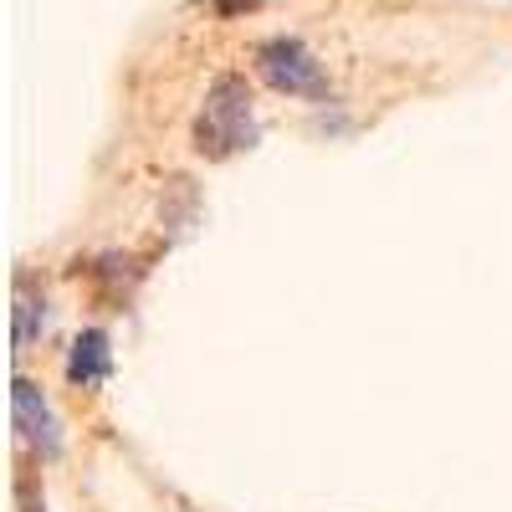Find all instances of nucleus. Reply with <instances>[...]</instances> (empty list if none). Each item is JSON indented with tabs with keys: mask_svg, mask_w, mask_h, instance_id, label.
<instances>
[{
	"mask_svg": "<svg viewBox=\"0 0 512 512\" xmlns=\"http://www.w3.org/2000/svg\"><path fill=\"white\" fill-rule=\"evenodd\" d=\"M11 410H16V431L36 446V451H57V415L47 405V395L36 390L31 379H16V390H11Z\"/></svg>",
	"mask_w": 512,
	"mask_h": 512,
	"instance_id": "7ed1b4c3",
	"label": "nucleus"
},
{
	"mask_svg": "<svg viewBox=\"0 0 512 512\" xmlns=\"http://www.w3.org/2000/svg\"><path fill=\"white\" fill-rule=\"evenodd\" d=\"M47 328V303H36V297H16V349H26L31 338Z\"/></svg>",
	"mask_w": 512,
	"mask_h": 512,
	"instance_id": "39448f33",
	"label": "nucleus"
},
{
	"mask_svg": "<svg viewBox=\"0 0 512 512\" xmlns=\"http://www.w3.org/2000/svg\"><path fill=\"white\" fill-rule=\"evenodd\" d=\"M67 369H72L77 384H98V379L108 374V338H103V333H82Z\"/></svg>",
	"mask_w": 512,
	"mask_h": 512,
	"instance_id": "20e7f679",
	"label": "nucleus"
},
{
	"mask_svg": "<svg viewBox=\"0 0 512 512\" xmlns=\"http://www.w3.org/2000/svg\"><path fill=\"white\" fill-rule=\"evenodd\" d=\"M256 62H262V77L272 82V88H282V93H292V98H323V93H328V82H323L318 62L308 57L303 41H292V36L267 41Z\"/></svg>",
	"mask_w": 512,
	"mask_h": 512,
	"instance_id": "f03ea898",
	"label": "nucleus"
},
{
	"mask_svg": "<svg viewBox=\"0 0 512 512\" xmlns=\"http://www.w3.org/2000/svg\"><path fill=\"white\" fill-rule=\"evenodd\" d=\"M216 6H236V0H216ZM246 6H251V0H246Z\"/></svg>",
	"mask_w": 512,
	"mask_h": 512,
	"instance_id": "423d86ee",
	"label": "nucleus"
},
{
	"mask_svg": "<svg viewBox=\"0 0 512 512\" xmlns=\"http://www.w3.org/2000/svg\"><path fill=\"white\" fill-rule=\"evenodd\" d=\"M251 139H256V123H251L246 82H236V77L216 82V93L205 98V113L195 123V149L210 159H226L236 149H251Z\"/></svg>",
	"mask_w": 512,
	"mask_h": 512,
	"instance_id": "f257e3e1",
	"label": "nucleus"
}]
</instances>
